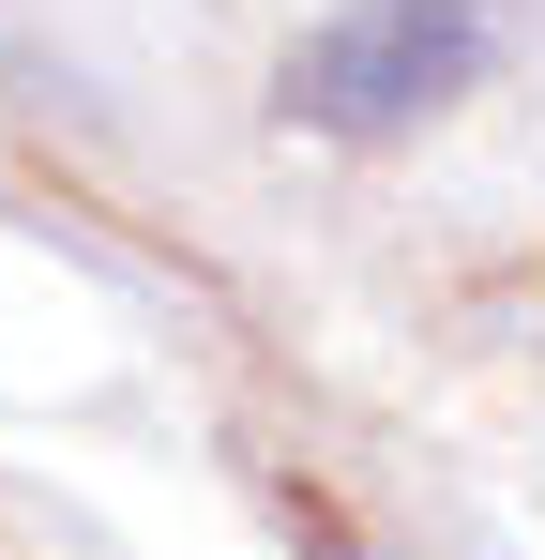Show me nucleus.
Here are the masks:
<instances>
[{"mask_svg":"<svg viewBox=\"0 0 545 560\" xmlns=\"http://www.w3.org/2000/svg\"><path fill=\"white\" fill-rule=\"evenodd\" d=\"M485 77V15L469 0H349L334 31H303L288 61V121H334V137H394Z\"/></svg>","mask_w":545,"mask_h":560,"instance_id":"1","label":"nucleus"}]
</instances>
